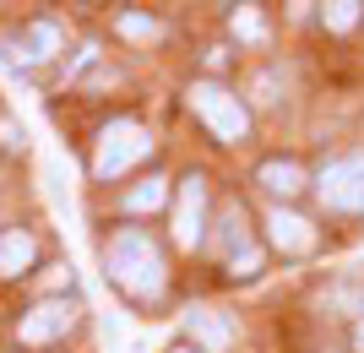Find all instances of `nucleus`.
<instances>
[{"instance_id":"1","label":"nucleus","mask_w":364,"mask_h":353,"mask_svg":"<svg viewBox=\"0 0 364 353\" xmlns=\"http://www.w3.org/2000/svg\"><path fill=\"white\" fill-rule=\"evenodd\" d=\"M104 266H109V283L136 305H158L168 293V261L152 245V234L141 229H114V239L104 245Z\"/></svg>"},{"instance_id":"2","label":"nucleus","mask_w":364,"mask_h":353,"mask_svg":"<svg viewBox=\"0 0 364 353\" xmlns=\"http://www.w3.org/2000/svg\"><path fill=\"white\" fill-rule=\"evenodd\" d=\"M152 153V136L141 131V120H131V114H120V120H109L104 131H98V147H92V174L98 180H120L131 163H141V158Z\"/></svg>"},{"instance_id":"3","label":"nucleus","mask_w":364,"mask_h":353,"mask_svg":"<svg viewBox=\"0 0 364 353\" xmlns=\"http://www.w3.org/2000/svg\"><path fill=\"white\" fill-rule=\"evenodd\" d=\"M191 109L201 114V125H207L218 141H245V131H250V109L228 87H218V82H196V87H191Z\"/></svg>"},{"instance_id":"4","label":"nucleus","mask_w":364,"mask_h":353,"mask_svg":"<svg viewBox=\"0 0 364 353\" xmlns=\"http://www.w3.org/2000/svg\"><path fill=\"white\" fill-rule=\"evenodd\" d=\"M218 250H223V261L234 277H256L261 272V250L250 239V212H245V201H228L223 212H218Z\"/></svg>"},{"instance_id":"5","label":"nucleus","mask_w":364,"mask_h":353,"mask_svg":"<svg viewBox=\"0 0 364 353\" xmlns=\"http://www.w3.org/2000/svg\"><path fill=\"white\" fill-rule=\"evenodd\" d=\"M316 196L321 207H332V212H364V158H337L326 163L316 180Z\"/></svg>"},{"instance_id":"6","label":"nucleus","mask_w":364,"mask_h":353,"mask_svg":"<svg viewBox=\"0 0 364 353\" xmlns=\"http://www.w3.org/2000/svg\"><path fill=\"white\" fill-rule=\"evenodd\" d=\"M76 315H82V310H76L71 299H38V305L16 321V342H22V348H49V342H60L76 326Z\"/></svg>"},{"instance_id":"7","label":"nucleus","mask_w":364,"mask_h":353,"mask_svg":"<svg viewBox=\"0 0 364 353\" xmlns=\"http://www.w3.org/2000/svg\"><path fill=\"white\" fill-rule=\"evenodd\" d=\"M201 239H207V180L185 174L180 190H174V245L196 250Z\"/></svg>"},{"instance_id":"8","label":"nucleus","mask_w":364,"mask_h":353,"mask_svg":"<svg viewBox=\"0 0 364 353\" xmlns=\"http://www.w3.org/2000/svg\"><path fill=\"white\" fill-rule=\"evenodd\" d=\"M267 229H272V245L283 250V256H310V250L321 245V239H316V229H310V217L289 212V207H272Z\"/></svg>"},{"instance_id":"9","label":"nucleus","mask_w":364,"mask_h":353,"mask_svg":"<svg viewBox=\"0 0 364 353\" xmlns=\"http://www.w3.org/2000/svg\"><path fill=\"white\" fill-rule=\"evenodd\" d=\"M185 332H191V348H201V353H228L234 348V326H228L223 310H191V315H185Z\"/></svg>"},{"instance_id":"10","label":"nucleus","mask_w":364,"mask_h":353,"mask_svg":"<svg viewBox=\"0 0 364 353\" xmlns=\"http://www.w3.org/2000/svg\"><path fill=\"white\" fill-rule=\"evenodd\" d=\"M49 55H60V28H55V22H28L11 65H38V60H49Z\"/></svg>"},{"instance_id":"11","label":"nucleus","mask_w":364,"mask_h":353,"mask_svg":"<svg viewBox=\"0 0 364 353\" xmlns=\"http://www.w3.org/2000/svg\"><path fill=\"white\" fill-rule=\"evenodd\" d=\"M256 185L272 190V196H283V201H294L304 190V169L294 163V158H267V163L256 169Z\"/></svg>"},{"instance_id":"12","label":"nucleus","mask_w":364,"mask_h":353,"mask_svg":"<svg viewBox=\"0 0 364 353\" xmlns=\"http://www.w3.org/2000/svg\"><path fill=\"white\" fill-rule=\"evenodd\" d=\"M38 261V245H33L28 229H6L0 234V277H22Z\"/></svg>"},{"instance_id":"13","label":"nucleus","mask_w":364,"mask_h":353,"mask_svg":"<svg viewBox=\"0 0 364 353\" xmlns=\"http://www.w3.org/2000/svg\"><path fill=\"white\" fill-rule=\"evenodd\" d=\"M158 207H168V180H164V174L141 180L136 190L125 196V212H158Z\"/></svg>"},{"instance_id":"14","label":"nucleus","mask_w":364,"mask_h":353,"mask_svg":"<svg viewBox=\"0 0 364 353\" xmlns=\"http://www.w3.org/2000/svg\"><path fill=\"white\" fill-rule=\"evenodd\" d=\"M359 11H364V6H353V0H337V6H326V11H321V22H326L332 33H348L353 22H359Z\"/></svg>"},{"instance_id":"15","label":"nucleus","mask_w":364,"mask_h":353,"mask_svg":"<svg viewBox=\"0 0 364 353\" xmlns=\"http://www.w3.org/2000/svg\"><path fill=\"white\" fill-rule=\"evenodd\" d=\"M120 33H125V38H141V44H147V38H158L164 28H158L152 16H136V11H125V16H120Z\"/></svg>"},{"instance_id":"16","label":"nucleus","mask_w":364,"mask_h":353,"mask_svg":"<svg viewBox=\"0 0 364 353\" xmlns=\"http://www.w3.org/2000/svg\"><path fill=\"white\" fill-rule=\"evenodd\" d=\"M234 28H240L245 38H256V33H261V22H256V6H245V11L234 16Z\"/></svg>"},{"instance_id":"17","label":"nucleus","mask_w":364,"mask_h":353,"mask_svg":"<svg viewBox=\"0 0 364 353\" xmlns=\"http://www.w3.org/2000/svg\"><path fill=\"white\" fill-rule=\"evenodd\" d=\"M353 348L364 353V310H359V321H353Z\"/></svg>"},{"instance_id":"18","label":"nucleus","mask_w":364,"mask_h":353,"mask_svg":"<svg viewBox=\"0 0 364 353\" xmlns=\"http://www.w3.org/2000/svg\"><path fill=\"white\" fill-rule=\"evenodd\" d=\"M168 353H201V348H191V342H180V348H168Z\"/></svg>"}]
</instances>
